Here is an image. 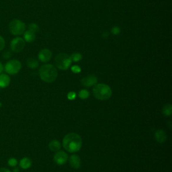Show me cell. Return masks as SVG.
I'll return each instance as SVG.
<instances>
[{"instance_id":"cell-3","label":"cell","mask_w":172,"mask_h":172,"mask_svg":"<svg viewBox=\"0 0 172 172\" xmlns=\"http://www.w3.org/2000/svg\"><path fill=\"white\" fill-rule=\"evenodd\" d=\"M93 94L95 98L100 100H107L112 95V90L108 85L100 83L95 85L93 89Z\"/></svg>"},{"instance_id":"cell-11","label":"cell","mask_w":172,"mask_h":172,"mask_svg":"<svg viewBox=\"0 0 172 172\" xmlns=\"http://www.w3.org/2000/svg\"><path fill=\"white\" fill-rule=\"evenodd\" d=\"M155 139L159 143H163L166 140L167 136L163 130H157L155 133Z\"/></svg>"},{"instance_id":"cell-25","label":"cell","mask_w":172,"mask_h":172,"mask_svg":"<svg viewBox=\"0 0 172 172\" xmlns=\"http://www.w3.org/2000/svg\"><path fill=\"white\" fill-rule=\"evenodd\" d=\"M71 71L74 73H79L81 71V68L78 65H74L71 67Z\"/></svg>"},{"instance_id":"cell-18","label":"cell","mask_w":172,"mask_h":172,"mask_svg":"<svg viewBox=\"0 0 172 172\" xmlns=\"http://www.w3.org/2000/svg\"><path fill=\"white\" fill-rule=\"evenodd\" d=\"M172 112V106L170 104H167L163 108V113L167 116H171Z\"/></svg>"},{"instance_id":"cell-2","label":"cell","mask_w":172,"mask_h":172,"mask_svg":"<svg viewBox=\"0 0 172 172\" xmlns=\"http://www.w3.org/2000/svg\"><path fill=\"white\" fill-rule=\"evenodd\" d=\"M58 73L55 67L51 64H46L39 69V76L40 79L47 83H51L57 77Z\"/></svg>"},{"instance_id":"cell-19","label":"cell","mask_w":172,"mask_h":172,"mask_svg":"<svg viewBox=\"0 0 172 172\" xmlns=\"http://www.w3.org/2000/svg\"><path fill=\"white\" fill-rule=\"evenodd\" d=\"M71 59L72 61L74 62H78L82 60V54L80 53V52H75V53H73L71 56Z\"/></svg>"},{"instance_id":"cell-20","label":"cell","mask_w":172,"mask_h":172,"mask_svg":"<svg viewBox=\"0 0 172 172\" xmlns=\"http://www.w3.org/2000/svg\"><path fill=\"white\" fill-rule=\"evenodd\" d=\"M89 95H90V93L87 90H82L79 92V97L82 100L87 99V97H89Z\"/></svg>"},{"instance_id":"cell-16","label":"cell","mask_w":172,"mask_h":172,"mask_svg":"<svg viewBox=\"0 0 172 172\" xmlns=\"http://www.w3.org/2000/svg\"><path fill=\"white\" fill-rule=\"evenodd\" d=\"M20 166L24 169H26L30 168L31 161L28 157H24L20 161Z\"/></svg>"},{"instance_id":"cell-13","label":"cell","mask_w":172,"mask_h":172,"mask_svg":"<svg viewBox=\"0 0 172 172\" xmlns=\"http://www.w3.org/2000/svg\"><path fill=\"white\" fill-rule=\"evenodd\" d=\"M10 83V78L6 74H0V87L5 88Z\"/></svg>"},{"instance_id":"cell-15","label":"cell","mask_w":172,"mask_h":172,"mask_svg":"<svg viewBox=\"0 0 172 172\" xmlns=\"http://www.w3.org/2000/svg\"><path fill=\"white\" fill-rule=\"evenodd\" d=\"M49 147L52 151H57L61 149V143L57 140H53L50 142L49 144Z\"/></svg>"},{"instance_id":"cell-7","label":"cell","mask_w":172,"mask_h":172,"mask_svg":"<svg viewBox=\"0 0 172 172\" xmlns=\"http://www.w3.org/2000/svg\"><path fill=\"white\" fill-rule=\"evenodd\" d=\"M25 40L22 38L16 37L10 42L11 50L14 52H20L24 49Z\"/></svg>"},{"instance_id":"cell-29","label":"cell","mask_w":172,"mask_h":172,"mask_svg":"<svg viewBox=\"0 0 172 172\" xmlns=\"http://www.w3.org/2000/svg\"><path fill=\"white\" fill-rule=\"evenodd\" d=\"M4 70V67H3V64L0 62V74L2 73V71Z\"/></svg>"},{"instance_id":"cell-6","label":"cell","mask_w":172,"mask_h":172,"mask_svg":"<svg viewBox=\"0 0 172 172\" xmlns=\"http://www.w3.org/2000/svg\"><path fill=\"white\" fill-rule=\"evenodd\" d=\"M22 67L21 63L18 60L13 59L9 61L5 65V71L9 75L17 74Z\"/></svg>"},{"instance_id":"cell-28","label":"cell","mask_w":172,"mask_h":172,"mask_svg":"<svg viewBox=\"0 0 172 172\" xmlns=\"http://www.w3.org/2000/svg\"><path fill=\"white\" fill-rule=\"evenodd\" d=\"M0 172H11L7 168H1L0 169Z\"/></svg>"},{"instance_id":"cell-4","label":"cell","mask_w":172,"mask_h":172,"mask_svg":"<svg viewBox=\"0 0 172 172\" xmlns=\"http://www.w3.org/2000/svg\"><path fill=\"white\" fill-rule=\"evenodd\" d=\"M56 66L61 70H67L72 63L71 57L65 53H60L54 59Z\"/></svg>"},{"instance_id":"cell-5","label":"cell","mask_w":172,"mask_h":172,"mask_svg":"<svg viewBox=\"0 0 172 172\" xmlns=\"http://www.w3.org/2000/svg\"><path fill=\"white\" fill-rule=\"evenodd\" d=\"M9 30L11 34L14 35L18 36L24 33L26 30V25L22 21L20 20H11L9 24Z\"/></svg>"},{"instance_id":"cell-21","label":"cell","mask_w":172,"mask_h":172,"mask_svg":"<svg viewBox=\"0 0 172 172\" xmlns=\"http://www.w3.org/2000/svg\"><path fill=\"white\" fill-rule=\"evenodd\" d=\"M28 30L32 31V32H34L36 34V33L39 31V26L36 24H30L28 26Z\"/></svg>"},{"instance_id":"cell-8","label":"cell","mask_w":172,"mask_h":172,"mask_svg":"<svg viewBox=\"0 0 172 172\" xmlns=\"http://www.w3.org/2000/svg\"><path fill=\"white\" fill-rule=\"evenodd\" d=\"M68 159V155L64 151H59L54 155V161L59 166H63Z\"/></svg>"},{"instance_id":"cell-10","label":"cell","mask_w":172,"mask_h":172,"mask_svg":"<svg viewBox=\"0 0 172 172\" xmlns=\"http://www.w3.org/2000/svg\"><path fill=\"white\" fill-rule=\"evenodd\" d=\"M38 57H39V59L41 62L47 63V62L51 60L52 57V52L49 49H42L39 52Z\"/></svg>"},{"instance_id":"cell-26","label":"cell","mask_w":172,"mask_h":172,"mask_svg":"<svg viewBox=\"0 0 172 172\" xmlns=\"http://www.w3.org/2000/svg\"><path fill=\"white\" fill-rule=\"evenodd\" d=\"M76 97V94L75 92H69V94H67V98L70 100H75Z\"/></svg>"},{"instance_id":"cell-22","label":"cell","mask_w":172,"mask_h":172,"mask_svg":"<svg viewBox=\"0 0 172 172\" xmlns=\"http://www.w3.org/2000/svg\"><path fill=\"white\" fill-rule=\"evenodd\" d=\"M8 164L11 167H15L18 164V161L15 158H10L8 160Z\"/></svg>"},{"instance_id":"cell-1","label":"cell","mask_w":172,"mask_h":172,"mask_svg":"<svg viewBox=\"0 0 172 172\" xmlns=\"http://www.w3.org/2000/svg\"><path fill=\"white\" fill-rule=\"evenodd\" d=\"M63 146L64 149L70 153H75L80 150L82 146V139L76 133H69L64 137Z\"/></svg>"},{"instance_id":"cell-17","label":"cell","mask_w":172,"mask_h":172,"mask_svg":"<svg viewBox=\"0 0 172 172\" xmlns=\"http://www.w3.org/2000/svg\"><path fill=\"white\" fill-rule=\"evenodd\" d=\"M27 65L30 69H36L39 66V62L36 59L30 58L27 61Z\"/></svg>"},{"instance_id":"cell-23","label":"cell","mask_w":172,"mask_h":172,"mask_svg":"<svg viewBox=\"0 0 172 172\" xmlns=\"http://www.w3.org/2000/svg\"><path fill=\"white\" fill-rule=\"evenodd\" d=\"M111 32L114 35L119 34H120V28L119 27H118V26H114V27H113L112 28Z\"/></svg>"},{"instance_id":"cell-9","label":"cell","mask_w":172,"mask_h":172,"mask_svg":"<svg viewBox=\"0 0 172 172\" xmlns=\"http://www.w3.org/2000/svg\"><path fill=\"white\" fill-rule=\"evenodd\" d=\"M97 82V79L96 76L94 75H90L87 77H83L81 80L82 84L85 87H91V86L95 85Z\"/></svg>"},{"instance_id":"cell-12","label":"cell","mask_w":172,"mask_h":172,"mask_svg":"<svg viewBox=\"0 0 172 172\" xmlns=\"http://www.w3.org/2000/svg\"><path fill=\"white\" fill-rule=\"evenodd\" d=\"M69 163H70L71 166L74 169H79L81 166L80 158L76 155H73L70 157Z\"/></svg>"},{"instance_id":"cell-14","label":"cell","mask_w":172,"mask_h":172,"mask_svg":"<svg viewBox=\"0 0 172 172\" xmlns=\"http://www.w3.org/2000/svg\"><path fill=\"white\" fill-rule=\"evenodd\" d=\"M24 38L26 42H32L35 40L36 38V34L34 32H32L30 30L25 31L24 34Z\"/></svg>"},{"instance_id":"cell-27","label":"cell","mask_w":172,"mask_h":172,"mask_svg":"<svg viewBox=\"0 0 172 172\" xmlns=\"http://www.w3.org/2000/svg\"><path fill=\"white\" fill-rule=\"evenodd\" d=\"M11 55V52H9V51H6V52H5L3 54H2V57H3L4 59H8L10 58Z\"/></svg>"},{"instance_id":"cell-24","label":"cell","mask_w":172,"mask_h":172,"mask_svg":"<svg viewBox=\"0 0 172 172\" xmlns=\"http://www.w3.org/2000/svg\"><path fill=\"white\" fill-rule=\"evenodd\" d=\"M5 45H6V42L5 40L1 36H0V51H1L2 50L4 49Z\"/></svg>"}]
</instances>
